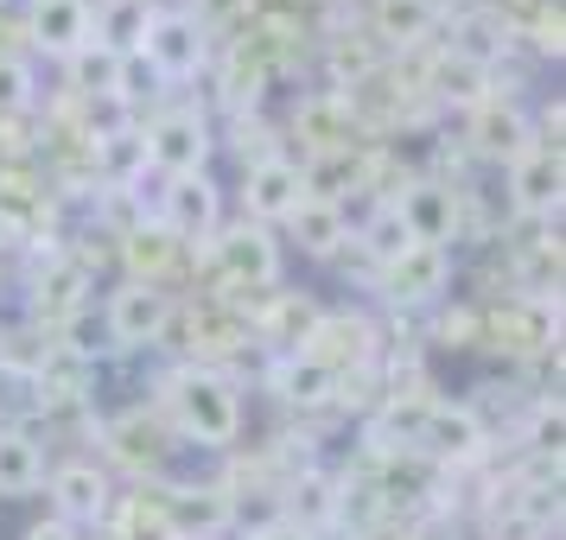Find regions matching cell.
<instances>
[{
	"label": "cell",
	"mask_w": 566,
	"mask_h": 540,
	"mask_svg": "<svg viewBox=\"0 0 566 540\" xmlns=\"http://www.w3.org/2000/svg\"><path fill=\"white\" fill-rule=\"evenodd\" d=\"M166 401H172L179 433L198 445H235V433H242V401L217 369H179Z\"/></svg>",
	"instance_id": "1"
},
{
	"label": "cell",
	"mask_w": 566,
	"mask_h": 540,
	"mask_svg": "<svg viewBox=\"0 0 566 540\" xmlns=\"http://www.w3.org/2000/svg\"><path fill=\"white\" fill-rule=\"evenodd\" d=\"M134 57L154 71L159 83H185V77H198L205 71V20L198 13H147V32H140V45H134Z\"/></svg>",
	"instance_id": "2"
},
{
	"label": "cell",
	"mask_w": 566,
	"mask_h": 540,
	"mask_svg": "<svg viewBox=\"0 0 566 540\" xmlns=\"http://www.w3.org/2000/svg\"><path fill=\"white\" fill-rule=\"evenodd\" d=\"M140 140H147V166L166 172V179L205 172V159H210V121L198 108H166V115H154V128L140 134Z\"/></svg>",
	"instance_id": "3"
},
{
	"label": "cell",
	"mask_w": 566,
	"mask_h": 540,
	"mask_svg": "<svg viewBox=\"0 0 566 540\" xmlns=\"http://www.w3.org/2000/svg\"><path fill=\"white\" fill-rule=\"evenodd\" d=\"M217 216H223V191L210 172H185V179H166L159 191V230L172 242H205L217 235Z\"/></svg>",
	"instance_id": "4"
},
{
	"label": "cell",
	"mask_w": 566,
	"mask_h": 540,
	"mask_svg": "<svg viewBox=\"0 0 566 540\" xmlns=\"http://www.w3.org/2000/svg\"><path fill=\"white\" fill-rule=\"evenodd\" d=\"M446 280H452V248L446 242H413L382 267V293L395 306H427V299L446 293Z\"/></svg>",
	"instance_id": "5"
},
{
	"label": "cell",
	"mask_w": 566,
	"mask_h": 540,
	"mask_svg": "<svg viewBox=\"0 0 566 540\" xmlns=\"http://www.w3.org/2000/svg\"><path fill=\"white\" fill-rule=\"evenodd\" d=\"M166 325H172V293H166V286H154V280H128L115 299H108V337H115L122 350L154 343Z\"/></svg>",
	"instance_id": "6"
},
{
	"label": "cell",
	"mask_w": 566,
	"mask_h": 540,
	"mask_svg": "<svg viewBox=\"0 0 566 540\" xmlns=\"http://www.w3.org/2000/svg\"><path fill=\"white\" fill-rule=\"evenodd\" d=\"M242 198H249V216H255L261 230L268 223H286L300 210V198H306V166L286 159V153L261 159V166H249V191Z\"/></svg>",
	"instance_id": "7"
},
{
	"label": "cell",
	"mask_w": 566,
	"mask_h": 540,
	"mask_svg": "<svg viewBox=\"0 0 566 540\" xmlns=\"http://www.w3.org/2000/svg\"><path fill=\"white\" fill-rule=\"evenodd\" d=\"M217 267L235 286H274L281 280V242L261 230V223H235L217 235Z\"/></svg>",
	"instance_id": "8"
},
{
	"label": "cell",
	"mask_w": 566,
	"mask_h": 540,
	"mask_svg": "<svg viewBox=\"0 0 566 540\" xmlns=\"http://www.w3.org/2000/svg\"><path fill=\"white\" fill-rule=\"evenodd\" d=\"M420 445L439 464H471L484 452V420L471 407H427L420 413Z\"/></svg>",
	"instance_id": "9"
},
{
	"label": "cell",
	"mask_w": 566,
	"mask_h": 540,
	"mask_svg": "<svg viewBox=\"0 0 566 540\" xmlns=\"http://www.w3.org/2000/svg\"><path fill=\"white\" fill-rule=\"evenodd\" d=\"M510 198L528 216H554L560 210V147H528L510 159Z\"/></svg>",
	"instance_id": "10"
},
{
	"label": "cell",
	"mask_w": 566,
	"mask_h": 540,
	"mask_svg": "<svg viewBox=\"0 0 566 540\" xmlns=\"http://www.w3.org/2000/svg\"><path fill=\"white\" fill-rule=\"evenodd\" d=\"M32 45L52 57H71L77 45H90V0H32Z\"/></svg>",
	"instance_id": "11"
},
{
	"label": "cell",
	"mask_w": 566,
	"mask_h": 540,
	"mask_svg": "<svg viewBox=\"0 0 566 540\" xmlns=\"http://www.w3.org/2000/svg\"><path fill=\"white\" fill-rule=\"evenodd\" d=\"M52 502L57 515L52 521H103L108 515V477L96 470V464H64V470H52Z\"/></svg>",
	"instance_id": "12"
},
{
	"label": "cell",
	"mask_w": 566,
	"mask_h": 540,
	"mask_svg": "<svg viewBox=\"0 0 566 540\" xmlns=\"http://www.w3.org/2000/svg\"><path fill=\"white\" fill-rule=\"evenodd\" d=\"M471 147L484 159H515L528 153V115L515 103H496V96H484V103L471 108Z\"/></svg>",
	"instance_id": "13"
},
{
	"label": "cell",
	"mask_w": 566,
	"mask_h": 540,
	"mask_svg": "<svg viewBox=\"0 0 566 540\" xmlns=\"http://www.w3.org/2000/svg\"><path fill=\"white\" fill-rule=\"evenodd\" d=\"M395 210H401V223H408L413 242H452V230H459V198H452V184H413V191L395 198Z\"/></svg>",
	"instance_id": "14"
},
{
	"label": "cell",
	"mask_w": 566,
	"mask_h": 540,
	"mask_svg": "<svg viewBox=\"0 0 566 540\" xmlns=\"http://www.w3.org/2000/svg\"><path fill=\"white\" fill-rule=\"evenodd\" d=\"M286 230H293V242H300L306 255H337V248L350 242V230H344V210L325 204V198H300V210L286 216Z\"/></svg>",
	"instance_id": "15"
},
{
	"label": "cell",
	"mask_w": 566,
	"mask_h": 540,
	"mask_svg": "<svg viewBox=\"0 0 566 540\" xmlns=\"http://www.w3.org/2000/svg\"><path fill=\"white\" fill-rule=\"evenodd\" d=\"M39 484H45V452H39V438L20 433V426H7V433H0V496H32Z\"/></svg>",
	"instance_id": "16"
},
{
	"label": "cell",
	"mask_w": 566,
	"mask_h": 540,
	"mask_svg": "<svg viewBox=\"0 0 566 540\" xmlns=\"http://www.w3.org/2000/svg\"><path fill=\"white\" fill-rule=\"evenodd\" d=\"M96 172L108 179V191H134V184L147 179V140L128 128L96 134Z\"/></svg>",
	"instance_id": "17"
},
{
	"label": "cell",
	"mask_w": 566,
	"mask_h": 540,
	"mask_svg": "<svg viewBox=\"0 0 566 540\" xmlns=\"http://www.w3.org/2000/svg\"><path fill=\"white\" fill-rule=\"evenodd\" d=\"M122 57H128V52H115V45H103V39L77 45V52L64 57V71H71V89L115 103V83H122Z\"/></svg>",
	"instance_id": "18"
},
{
	"label": "cell",
	"mask_w": 566,
	"mask_h": 540,
	"mask_svg": "<svg viewBox=\"0 0 566 540\" xmlns=\"http://www.w3.org/2000/svg\"><path fill=\"white\" fill-rule=\"evenodd\" d=\"M274 394H281L286 407H318V401H332L337 394V375L300 350V357H286L281 369H274Z\"/></svg>",
	"instance_id": "19"
},
{
	"label": "cell",
	"mask_w": 566,
	"mask_h": 540,
	"mask_svg": "<svg viewBox=\"0 0 566 540\" xmlns=\"http://www.w3.org/2000/svg\"><path fill=\"white\" fill-rule=\"evenodd\" d=\"M369 20H376V32L388 45H420L439 27V0H376Z\"/></svg>",
	"instance_id": "20"
},
{
	"label": "cell",
	"mask_w": 566,
	"mask_h": 540,
	"mask_svg": "<svg viewBox=\"0 0 566 540\" xmlns=\"http://www.w3.org/2000/svg\"><path fill=\"white\" fill-rule=\"evenodd\" d=\"M433 89L446 96V103H464V108H478V103H484V89H490V64H478L471 52H452V57H439V64H433Z\"/></svg>",
	"instance_id": "21"
},
{
	"label": "cell",
	"mask_w": 566,
	"mask_h": 540,
	"mask_svg": "<svg viewBox=\"0 0 566 540\" xmlns=\"http://www.w3.org/2000/svg\"><path fill=\"white\" fill-rule=\"evenodd\" d=\"M166 509H172V528L179 534H217L230 521V496L223 489H179Z\"/></svg>",
	"instance_id": "22"
},
{
	"label": "cell",
	"mask_w": 566,
	"mask_h": 540,
	"mask_svg": "<svg viewBox=\"0 0 566 540\" xmlns=\"http://www.w3.org/2000/svg\"><path fill=\"white\" fill-rule=\"evenodd\" d=\"M122 255H128L134 280H154V286H159V274L179 261V242H172L166 230H147V223H134V230L122 235Z\"/></svg>",
	"instance_id": "23"
},
{
	"label": "cell",
	"mask_w": 566,
	"mask_h": 540,
	"mask_svg": "<svg viewBox=\"0 0 566 540\" xmlns=\"http://www.w3.org/2000/svg\"><path fill=\"white\" fill-rule=\"evenodd\" d=\"M357 242H363V248H369L376 261H382V267H388L395 255H401V248H413V235H408V223H401V210H395V198H382V204H376L369 216H363Z\"/></svg>",
	"instance_id": "24"
},
{
	"label": "cell",
	"mask_w": 566,
	"mask_h": 540,
	"mask_svg": "<svg viewBox=\"0 0 566 540\" xmlns=\"http://www.w3.org/2000/svg\"><path fill=\"white\" fill-rule=\"evenodd\" d=\"M83 286H90V274H83L77 261H64V267H57L52 280L39 286V311H45V318H77Z\"/></svg>",
	"instance_id": "25"
},
{
	"label": "cell",
	"mask_w": 566,
	"mask_h": 540,
	"mask_svg": "<svg viewBox=\"0 0 566 540\" xmlns=\"http://www.w3.org/2000/svg\"><path fill=\"white\" fill-rule=\"evenodd\" d=\"M332 509H337V489L325 484L318 470H300V484H293V515H286V521L312 528V521H325Z\"/></svg>",
	"instance_id": "26"
},
{
	"label": "cell",
	"mask_w": 566,
	"mask_h": 540,
	"mask_svg": "<svg viewBox=\"0 0 566 540\" xmlns=\"http://www.w3.org/2000/svg\"><path fill=\"white\" fill-rule=\"evenodd\" d=\"M140 32H147V0H115L103 45H115V52H134V45H140Z\"/></svg>",
	"instance_id": "27"
},
{
	"label": "cell",
	"mask_w": 566,
	"mask_h": 540,
	"mask_svg": "<svg viewBox=\"0 0 566 540\" xmlns=\"http://www.w3.org/2000/svg\"><path fill=\"white\" fill-rule=\"evenodd\" d=\"M32 103V64L27 57H0V115Z\"/></svg>",
	"instance_id": "28"
},
{
	"label": "cell",
	"mask_w": 566,
	"mask_h": 540,
	"mask_svg": "<svg viewBox=\"0 0 566 540\" xmlns=\"http://www.w3.org/2000/svg\"><path fill=\"white\" fill-rule=\"evenodd\" d=\"M535 452H560V407H541V420H535Z\"/></svg>",
	"instance_id": "29"
},
{
	"label": "cell",
	"mask_w": 566,
	"mask_h": 540,
	"mask_svg": "<svg viewBox=\"0 0 566 540\" xmlns=\"http://www.w3.org/2000/svg\"><path fill=\"white\" fill-rule=\"evenodd\" d=\"M255 540H312V528H300V521H286V515H281V521H268Z\"/></svg>",
	"instance_id": "30"
},
{
	"label": "cell",
	"mask_w": 566,
	"mask_h": 540,
	"mask_svg": "<svg viewBox=\"0 0 566 540\" xmlns=\"http://www.w3.org/2000/svg\"><path fill=\"white\" fill-rule=\"evenodd\" d=\"M408 540H459V528H452L446 515H433V521H427V528H413Z\"/></svg>",
	"instance_id": "31"
},
{
	"label": "cell",
	"mask_w": 566,
	"mask_h": 540,
	"mask_svg": "<svg viewBox=\"0 0 566 540\" xmlns=\"http://www.w3.org/2000/svg\"><path fill=\"white\" fill-rule=\"evenodd\" d=\"M27 540H71V528L64 521H39V528H27Z\"/></svg>",
	"instance_id": "32"
},
{
	"label": "cell",
	"mask_w": 566,
	"mask_h": 540,
	"mask_svg": "<svg viewBox=\"0 0 566 540\" xmlns=\"http://www.w3.org/2000/svg\"><path fill=\"white\" fill-rule=\"evenodd\" d=\"M7 242H13V223H7V216H0V248H7Z\"/></svg>",
	"instance_id": "33"
}]
</instances>
